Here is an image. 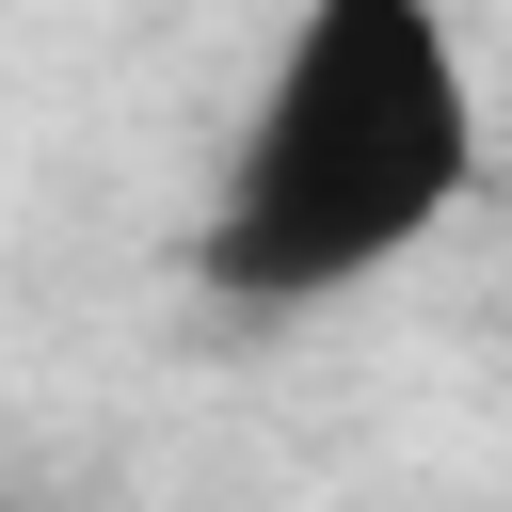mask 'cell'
<instances>
[{
    "instance_id": "1",
    "label": "cell",
    "mask_w": 512,
    "mask_h": 512,
    "mask_svg": "<svg viewBox=\"0 0 512 512\" xmlns=\"http://www.w3.org/2000/svg\"><path fill=\"white\" fill-rule=\"evenodd\" d=\"M480 144H496V112L432 0H320L272 32L192 256L224 304L384 288L416 240H448V208L480 192Z\"/></svg>"
}]
</instances>
